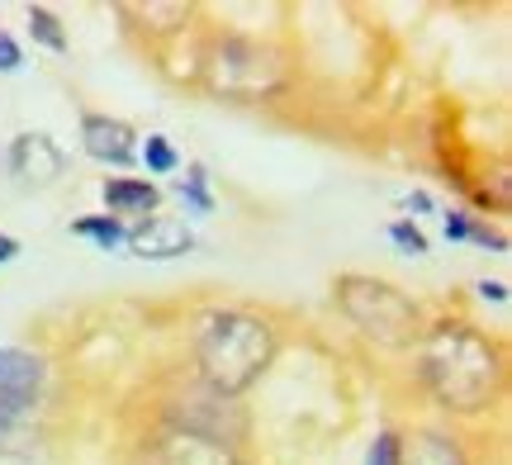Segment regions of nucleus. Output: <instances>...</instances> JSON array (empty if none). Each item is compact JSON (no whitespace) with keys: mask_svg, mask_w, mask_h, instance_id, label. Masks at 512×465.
<instances>
[{"mask_svg":"<svg viewBox=\"0 0 512 465\" xmlns=\"http://www.w3.org/2000/svg\"><path fill=\"white\" fill-rule=\"evenodd\" d=\"M29 34H34L38 48H48V53H67L72 43H67V29L57 24V15L48 5H29Z\"/></svg>","mask_w":512,"mask_h":465,"instance_id":"nucleus-13","label":"nucleus"},{"mask_svg":"<svg viewBox=\"0 0 512 465\" xmlns=\"http://www.w3.org/2000/svg\"><path fill=\"white\" fill-rule=\"evenodd\" d=\"M157 465H242V461L223 447V442H214V437H200V432H176L171 442H162Z\"/></svg>","mask_w":512,"mask_h":465,"instance_id":"nucleus-10","label":"nucleus"},{"mask_svg":"<svg viewBox=\"0 0 512 465\" xmlns=\"http://www.w3.org/2000/svg\"><path fill=\"white\" fill-rule=\"evenodd\" d=\"M48 385V361L29 347H0V437L19 428Z\"/></svg>","mask_w":512,"mask_h":465,"instance_id":"nucleus-5","label":"nucleus"},{"mask_svg":"<svg viewBox=\"0 0 512 465\" xmlns=\"http://www.w3.org/2000/svg\"><path fill=\"white\" fill-rule=\"evenodd\" d=\"M399 432L394 428H384L380 437H375V447H370V456H366V465H399Z\"/></svg>","mask_w":512,"mask_h":465,"instance_id":"nucleus-17","label":"nucleus"},{"mask_svg":"<svg viewBox=\"0 0 512 465\" xmlns=\"http://www.w3.org/2000/svg\"><path fill=\"white\" fill-rule=\"evenodd\" d=\"M81 148H86V157H95L100 167L124 171L138 162V133L128 129L124 119L86 114V119H81Z\"/></svg>","mask_w":512,"mask_h":465,"instance_id":"nucleus-7","label":"nucleus"},{"mask_svg":"<svg viewBox=\"0 0 512 465\" xmlns=\"http://www.w3.org/2000/svg\"><path fill=\"white\" fill-rule=\"evenodd\" d=\"M498 352L470 323H437L422 342V380L446 409L475 413L498 394Z\"/></svg>","mask_w":512,"mask_h":465,"instance_id":"nucleus-1","label":"nucleus"},{"mask_svg":"<svg viewBox=\"0 0 512 465\" xmlns=\"http://www.w3.org/2000/svg\"><path fill=\"white\" fill-rule=\"evenodd\" d=\"M138 157H143V167L152 171V176H171V171L181 167V152L171 148L166 133H147V143L138 148Z\"/></svg>","mask_w":512,"mask_h":465,"instance_id":"nucleus-14","label":"nucleus"},{"mask_svg":"<svg viewBox=\"0 0 512 465\" xmlns=\"http://www.w3.org/2000/svg\"><path fill=\"white\" fill-rule=\"evenodd\" d=\"M72 238H86V242H95L100 252H114V247H124L128 224H119L114 214H86V219L72 224Z\"/></svg>","mask_w":512,"mask_h":465,"instance_id":"nucleus-12","label":"nucleus"},{"mask_svg":"<svg viewBox=\"0 0 512 465\" xmlns=\"http://www.w3.org/2000/svg\"><path fill=\"white\" fill-rule=\"evenodd\" d=\"M475 290H479V299H494V304H508V285H503V280H479Z\"/></svg>","mask_w":512,"mask_h":465,"instance_id":"nucleus-21","label":"nucleus"},{"mask_svg":"<svg viewBox=\"0 0 512 465\" xmlns=\"http://www.w3.org/2000/svg\"><path fill=\"white\" fill-rule=\"evenodd\" d=\"M19 67H24V48L15 43V34L0 29V76H15Z\"/></svg>","mask_w":512,"mask_h":465,"instance_id":"nucleus-18","label":"nucleus"},{"mask_svg":"<svg viewBox=\"0 0 512 465\" xmlns=\"http://www.w3.org/2000/svg\"><path fill=\"white\" fill-rule=\"evenodd\" d=\"M124 247L133 257L143 261H171V257H185V252H195V233L185 219H171V214H147L138 224L128 228Z\"/></svg>","mask_w":512,"mask_h":465,"instance_id":"nucleus-6","label":"nucleus"},{"mask_svg":"<svg viewBox=\"0 0 512 465\" xmlns=\"http://www.w3.org/2000/svg\"><path fill=\"white\" fill-rule=\"evenodd\" d=\"M408 209H413V214H427V209H432V195H427V190H413V195H408Z\"/></svg>","mask_w":512,"mask_h":465,"instance_id":"nucleus-23","label":"nucleus"},{"mask_svg":"<svg viewBox=\"0 0 512 465\" xmlns=\"http://www.w3.org/2000/svg\"><path fill=\"white\" fill-rule=\"evenodd\" d=\"M275 333L266 318L242 314V309H219L204 318L195 337V361L214 394H242L256 375L271 366Z\"/></svg>","mask_w":512,"mask_h":465,"instance_id":"nucleus-2","label":"nucleus"},{"mask_svg":"<svg viewBox=\"0 0 512 465\" xmlns=\"http://www.w3.org/2000/svg\"><path fill=\"white\" fill-rule=\"evenodd\" d=\"M465 242H479V247H489V252H508V238L494 233V228H484V224H470V238Z\"/></svg>","mask_w":512,"mask_h":465,"instance_id":"nucleus-19","label":"nucleus"},{"mask_svg":"<svg viewBox=\"0 0 512 465\" xmlns=\"http://www.w3.org/2000/svg\"><path fill=\"white\" fill-rule=\"evenodd\" d=\"M441 224H446V238H451V242H465V238H470V214H465V209H451Z\"/></svg>","mask_w":512,"mask_h":465,"instance_id":"nucleus-20","label":"nucleus"},{"mask_svg":"<svg viewBox=\"0 0 512 465\" xmlns=\"http://www.w3.org/2000/svg\"><path fill=\"white\" fill-rule=\"evenodd\" d=\"M10 171L19 176V186H53L67 171V157L48 133H19L10 143Z\"/></svg>","mask_w":512,"mask_h":465,"instance_id":"nucleus-8","label":"nucleus"},{"mask_svg":"<svg viewBox=\"0 0 512 465\" xmlns=\"http://www.w3.org/2000/svg\"><path fill=\"white\" fill-rule=\"evenodd\" d=\"M15 257H19V238H10V233H0V266H10Z\"/></svg>","mask_w":512,"mask_h":465,"instance_id":"nucleus-22","label":"nucleus"},{"mask_svg":"<svg viewBox=\"0 0 512 465\" xmlns=\"http://www.w3.org/2000/svg\"><path fill=\"white\" fill-rule=\"evenodd\" d=\"M399 465H470L451 432H413L399 442Z\"/></svg>","mask_w":512,"mask_h":465,"instance_id":"nucleus-11","label":"nucleus"},{"mask_svg":"<svg viewBox=\"0 0 512 465\" xmlns=\"http://www.w3.org/2000/svg\"><path fill=\"white\" fill-rule=\"evenodd\" d=\"M100 195H105V214H114L119 224L124 219H147V214H157V205H162V190L152 186V181H138V176H110L100 186Z\"/></svg>","mask_w":512,"mask_h":465,"instance_id":"nucleus-9","label":"nucleus"},{"mask_svg":"<svg viewBox=\"0 0 512 465\" xmlns=\"http://www.w3.org/2000/svg\"><path fill=\"white\" fill-rule=\"evenodd\" d=\"M337 299H342V314L366 337H375L380 347H413V337H418V304L403 290L384 285V280L342 276L337 280Z\"/></svg>","mask_w":512,"mask_h":465,"instance_id":"nucleus-3","label":"nucleus"},{"mask_svg":"<svg viewBox=\"0 0 512 465\" xmlns=\"http://www.w3.org/2000/svg\"><path fill=\"white\" fill-rule=\"evenodd\" d=\"M389 242H394L399 252H408V257H427V233H422L413 219H394V224H389Z\"/></svg>","mask_w":512,"mask_h":465,"instance_id":"nucleus-16","label":"nucleus"},{"mask_svg":"<svg viewBox=\"0 0 512 465\" xmlns=\"http://www.w3.org/2000/svg\"><path fill=\"white\" fill-rule=\"evenodd\" d=\"M280 81H285L280 53L252 38H228L209 57V86L219 95H271Z\"/></svg>","mask_w":512,"mask_h":465,"instance_id":"nucleus-4","label":"nucleus"},{"mask_svg":"<svg viewBox=\"0 0 512 465\" xmlns=\"http://www.w3.org/2000/svg\"><path fill=\"white\" fill-rule=\"evenodd\" d=\"M176 195L185 200V209H195V214H214V195H209V171H204L200 162L185 171V181H176Z\"/></svg>","mask_w":512,"mask_h":465,"instance_id":"nucleus-15","label":"nucleus"}]
</instances>
